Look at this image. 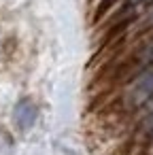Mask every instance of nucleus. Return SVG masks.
I'll return each instance as SVG.
<instances>
[{"label":"nucleus","mask_w":153,"mask_h":155,"mask_svg":"<svg viewBox=\"0 0 153 155\" xmlns=\"http://www.w3.org/2000/svg\"><path fill=\"white\" fill-rule=\"evenodd\" d=\"M36 115H38L36 104H34L30 98H24V100H19V102L15 104V108H13V123H15V127H17L19 132H26V130H30V127L34 125Z\"/></svg>","instance_id":"1"},{"label":"nucleus","mask_w":153,"mask_h":155,"mask_svg":"<svg viewBox=\"0 0 153 155\" xmlns=\"http://www.w3.org/2000/svg\"><path fill=\"white\" fill-rule=\"evenodd\" d=\"M153 96V70H147L140 74V79L132 87V100L136 104H142V100Z\"/></svg>","instance_id":"2"},{"label":"nucleus","mask_w":153,"mask_h":155,"mask_svg":"<svg viewBox=\"0 0 153 155\" xmlns=\"http://www.w3.org/2000/svg\"><path fill=\"white\" fill-rule=\"evenodd\" d=\"M113 2H115V0H106V2H102V5H100V9H98V17L102 15V11H106V9H108Z\"/></svg>","instance_id":"3"}]
</instances>
